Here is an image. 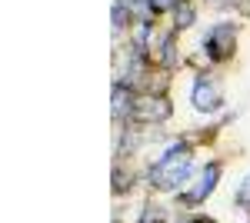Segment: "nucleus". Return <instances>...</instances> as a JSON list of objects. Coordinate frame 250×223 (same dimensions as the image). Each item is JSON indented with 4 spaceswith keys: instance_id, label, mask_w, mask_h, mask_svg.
Listing matches in <instances>:
<instances>
[{
    "instance_id": "obj_1",
    "label": "nucleus",
    "mask_w": 250,
    "mask_h": 223,
    "mask_svg": "<svg viewBox=\"0 0 250 223\" xmlns=\"http://www.w3.org/2000/svg\"><path fill=\"white\" fill-rule=\"evenodd\" d=\"M193 173V157L184 143H173L154 167H150V186L157 190H177L180 183H187Z\"/></svg>"
},
{
    "instance_id": "obj_2",
    "label": "nucleus",
    "mask_w": 250,
    "mask_h": 223,
    "mask_svg": "<svg viewBox=\"0 0 250 223\" xmlns=\"http://www.w3.org/2000/svg\"><path fill=\"white\" fill-rule=\"evenodd\" d=\"M134 117L137 120H150V123H160V120H167L170 117V100L164 97V93H137L134 100Z\"/></svg>"
},
{
    "instance_id": "obj_3",
    "label": "nucleus",
    "mask_w": 250,
    "mask_h": 223,
    "mask_svg": "<svg viewBox=\"0 0 250 223\" xmlns=\"http://www.w3.org/2000/svg\"><path fill=\"white\" fill-rule=\"evenodd\" d=\"M190 100H193V107H197L200 113H213V110H220V103H224V93H220V87L213 83L210 77H197V80H193Z\"/></svg>"
},
{
    "instance_id": "obj_4",
    "label": "nucleus",
    "mask_w": 250,
    "mask_h": 223,
    "mask_svg": "<svg viewBox=\"0 0 250 223\" xmlns=\"http://www.w3.org/2000/svg\"><path fill=\"white\" fill-rule=\"evenodd\" d=\"M233 30L230 23H217L210 34L204 37V50H207V57L210 60H227L230 57V50H233Z\"/></svg>"
},
{
    "instance_id": "obj_5",
    "label": "nucleus",
    "mask_w": 250,
    "mask_h": 223,
    "mask_svg": "<svg viewBox=\"0 0 250 223\" xmlns=\"http://www.w3.org/2000/svg\"><path fill=\"white\" fill-rule=\"evenodd\" d=\"M217 180H220V163H207V167H204V173H200V180L190 186V193H187L184 200H187V203H204V200L213 193Z\"/></svg>"
},
{
    "instance_id": "obj_6",
    "label": "nucleus",
    "mask_w": 250,
    "mask_h": 223,
    "mask_svg": "<svg viewBox=\"0 0 250 223\" xmlns=\"http://www.w3.org/2000/svg\"><path fill=\"white\" fill-rule=\"evenodd\" d=\"M193 17H197V14H193L190 3H180V7L173 10V30H184V27H190Z\"/></svg>"
},
{
    "instance_id": "obj_7",
    "label": "nucleus",
    "mask_w": 250,
    "mask_h": 223,
    "mask_svg": "<svg viewBox=\"0 0 250 223\" xmlns=\"http://www.w3.org/2000/svg\"><path fill=\"white\" fill-rule=\"evenodd\" d=\"M127 20H130V10L120 0H114V34L117 37H120V30H127Z\"/></svg>"
},
{
    "instance_id": "obj_8",
    "label": "nucleus",
    "mask_w": 250,
    "mask_h": 223,
    "mask_svg": "<svg viewBox=\"0 0 250 223\" xmlns=\"http://www.w3.org/2000/svg\"><path fill=\"white\" fill-rule=\"evenodd\" d=\"M173 3H177V0H150V7H154V14H167V10H177Z\"/></svg>"
},
{
    "instance_id": "obj_9",
    "label": "nucleus",
    "mask_w": 250,
    "mask_h": 223,
    "mask_svg": "<svg viewBox=\"0 0 250 223\" xmlns=\"http://www.w3.org/2000/svg\"><path fill=\"white\" fill-rule=\"evenodd\" d=\"M140 223H164V213H160V210H150V213L140 217Z\"/></svg>"
}]
</instances>
